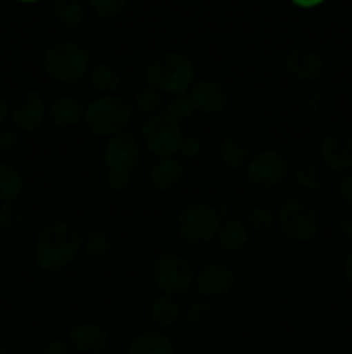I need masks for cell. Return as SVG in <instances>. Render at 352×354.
I'll return each instance as SVG.
<instances>
[{"label":"cell","mask_w":352,"mask_h":354,"mask_svg":"<svg viewBox=\"0 0 352 354\" xmlns=\"http://www.w3.org/2000/svg\"><path fill=\"white\" fill-rule=\"evenodd\" d=\"M81 251V235L71 223L55 221L41 230L35 242V263L45 272H59Z\"/></svg>","instance_id":"6da1fadb"},{"label":"cell","mask_w":352,"mask_h":354,"mask_svg":"<svg viewBox=\"0 0 352 354\" xmlns=\"http://www.w3.org/2000/svg\"><path fill=\"white\" fill-rule=\"evenodd\" d=\"M195 69L192 59L179 52H162L145 68V80L162 93H183L193 82Z\"/></svg>","instance_id":"7a4b0ae2"},{"label":"cell","mask_w":352,"mask_h":354,"mask_svg":"<svg viewBox=\"0 0 352 354\" xmlns=\"http://www.w3.org/2000/svg\"><path fill=\"white\" fill-rule=\"evenodd\" d=\"M133 109L126 99L119 95H104L93 100L85 109V123L97 137H114L123 133L130 124Z\"/></svg>","instance_id":"3957f363"},{"label":"cell","mask_w":352,"mask_h":354,"mask_svg":"<svg viewBox=\"0 0 352 354\" xmlns=\"http://www.w3.org/2000/svg\"><path fill=\"white\" fill-rule=\"evenodd\" d=\"M43 68L55 82L72 85L88 71V54L75 41H57L45 52Z\"/></svg>","instance_id":"277c9868"},{"label":"cell","mask_w":352,"mask_h":354,"mask_svg":"<svg viewBox=\"0 0 352 354\" xmlns=\"http://www.w3.org/2000/svg\"><path fill=\"white\" fill-rule=\"evenodd\" d=\"M221 227L216 207L206 203H193L183 207L176 220V230L182 241L190 245H202L213 241Z\"/></svg>","instance_id":"5b68a950"},{"label":"cell","mask_w":352,"mask_h":354,"mask_svg":"<svg viewBox=\"0 0 352 354\" xmlns=\"http://www.w3.org/2000/svg\"><path fill=\"white\" fill-rule=\"evenodd\" d=\"M276 221L283 235L293 242H311L320 230L316 209L304 199L285 201L276 213Z\"/></svg>","instance_id":"8992f818"},{"label":"cell","mask_w":352,"mask_h":354,"mask_svg":"<svg viewBox=\"0 0 352 354\" xmlns=\"http://www.w3.org/2000/svg\"><path fill=\"white\" fill-rule=\"evenodd\" d=\"M152 277L162 294L183 296L193 287L195 273L185 256L176 254V252H164L154 261Z\"/></svg>","instance_id":"52a82bcc"},{"label":"cell","mask_w":352,"mask_h":354,"mask_svg":"<svg viewBox=\"0 0 352 354\" xmlns=\"http://www.w3.org/2000/svg\"><path fill=\"white\" fill-rule=\"evenodd\" d=\"M141 138L145 147L154 156L171 158L179 149L183 135L178 121L169 116L166 111H159L145 120L141 127Z\"/></svg>","instance_id":"ba28073f"},{"label":"cell","mask_w":352,"mask_h":354,"mask_svg":"<svg viewBox=\"0 0 352 354\" xmlns=\"http://www.w3.org/2000/svg\"><path fill=\"white\" fill-rule=\"evenodd\" d=\"M247 180L257 189H276L289 175V161L278 151H262L245 168Z\"/></svg>","instance_id":"9c48e42d"},{"label":"cell","mask_w":352,"mask_h":354,"mask_svg":"<svg viewBox=\"0 0 352 354\" xmlns=\"http://www.w3.org/2000/svg\"><path fill=\"white\" fill-rule=\"evenodd\" d=\"M10 121L17 131L31 133L41 127L47 114L43 99L37 90H21L9 106Z\"/></svg>","instance_id":"30bf717a"},{"label":"cell","mask_w":352,"mask_h":354,"mask_svg":"<svg viewBox=\"0 0 352 354\" xmlns=\"http://www.w3.org/2000/svg\"><path fill=\"white\" fill-rule=\"evenodd\" d=\"M141 158L140 142L131 133H117L110 137L106 144L104 152V161H106L109 171L114 173H128L131 175L138 166Z\"/></svg>","instance_id":"8fae6325"},{"label":"cell","mask_w":352,"mask_h":354,"mask_svg":"<svg viewBox=\"0 0 352 354\" xmlns=\"http://www.w3.org/2000/svg\"><path fill=\"white\" fill-rule=\"evenodd\" d=\"M235 286V272L224 263H209L193 277L195 292L202 299H219Z\"/></svg>","instance_id":"7c38bea8"},{"label":"cell","mask_w":352,"mask_h":354,"mask_svg":"<svg viewBox=\"0 0 352 354\" xmlns=\"http://www.w3.org/2000/svg\"><path fill=\"white\" fill-rule=\"evenodd\" d=\"M320 154L324 168L335 173H349L352 169V135L347 131L324 135Z\"/></svg>","instance_id":"4fadbf2b"},{"label":"cell","mask_w":352,"mask_h":354,"mask_svg":"<svg viewBox=\"0 0 352 354\" xmlns=\"http://www.w3.org/2000/svg\"><path fill=\"white\" fill-rule=\"evenodd\" d=\"M193 109L204 114H217L226 107L228 93L221 82L213 78L199 80L193 83L190 92Z\"/></svg>","instance_id":"5bb4252c"},{"label":"cell","mask_w":352,"mask_h":354,"mask_svg":"<svg viewBox=\"0 0 352 354\" xmlns=\"http://www.w3.org/2000/svg\"><path fill=\"white\" fill-rule=\"evenodd\" d=\"M285 69L293 80L302 83H314L323 76L324 62L321 55L307 48H295L285 57Z\"/></svg>","instance_id":"9a60e30c"},{"label":"cell","mask_w":352,"mask_h":354,"mask_svg":"<svg viewBox=\"0 0 352 354\" xmlns=\"http://www.w3.org/2000/svg\"><path fill=\"white\" fill-rule=\"evenodd\" d=\"M68 341L81 354H104L110 344V334L102 325L81 324L69 330Z\"/></svg>","instance_id":"2e32d148"},{"label":"cell","mask_w":352,"mask_h":354,"mask_svg":"<svg viewBox=\"0 0 352 354\" xmlns=\"http://www.w3.org/2000/svg\"><path fill=\"white\" fill-rule=\"evenodd\" d=\"M185 169L178 159L162 158L150 171V185L155 192L169 194L182 183Z\"/></svg>","instance_id":"e0dca14e"},{"label":"cell","mask_w":352,"mask_h":354,"mask_svg":"<svg viewBox=\"0 0 352 354\" xmlns=\"http://www.w3.org/2000/svg\"><path fill=\"white\" fill-rule=\"evenodd\" d=\"M48 118L59 128H72L85 118V107L75 97H59L48 107Z\"/></svg>","instance_id":"ac0fdd59"},{"label":"cell","mask_w":352,"mask_h":354,"mask_svg":"<svg viewBox=\"0 0 352 354\" xmlns=\"http://www.w3.org/2000/svg\"><path fill=\"white\" fill-rule=\"evenodd\" d=\"M90 82H92V86L97 92L113 95L123 85V75L110 62H99V64L90 69Z\"/></svg>","instance_id":"d6986e66"},{"label":"cell","mask_w":352,"mask_h":354,"mask_svg":"<svg viewBox=\"0 0 352 354\" xmlns=\"http://www.w3.org/2000/svg\"><path fill=\"white\" fill-rule=\"evenodd\" d=\"M128 354H175V346L161 332H144L131 341Z\"/></svg>","instance_id":"ffe728a7"},{"label":"cell","mask_w":352,"mask_h":354,"mask_svg":"<svg viewBox=\"0 0 352 354\" xmlns=\"http://www.w3.org/2000/svg\"><path fill=\"white\" fill-rule=\"evenodd\" d=\"M217 241H219L221 249L228 254H235L245 249L248 242V232L245 225L238 220H226L221 223L219 232H217Z\"/></svg>","instance_id":"44dd1931"},{"label":"cell","mask_w":352,"mask_h":354,"mask_svg":"<svg viewBox=\"0 0 352 354\" xmlns=\"http://www.w3.org/2000/svg\"><path fill=\"white\" fill-rule=\"evenodd\" d=\"M221 161L226 168L231 169H242L247 168L248 165V145L245 144L244 138L235 137V135H230V137L224 138L221 142Z\"/></svg>","instance_id":"7402d4cb"},{"label":"cell","mask_w":352,"mask_h":354,"mask_svg":"<svg viewBox=\"0 0 352 354\" xmlns=\"http://www.w3.org/2000/svg\"><path fill=\"white\" fill-rule=\"evenodd\" d=\"M328 182L326 168L320 162H304L295 171V183L306 192H317Z\"/></svg>","instance_id":"603a6c76"},{"label":"cell","mask_w":352,"mask_h":354,"mask_svg":"<svg viewBox=\"0 0 352 354\" xmlns=\"http://www.w3.org/2000/svg\"><path fill=\"white\" fill-rule=\"evenodd\" d=\"M152 322L159 327H171L179 318V304L176 303L175 296L161 294L157 299H154L150 306Z\"/></svg>","instance_id":"cb8c5ba5"},{"label":"cell","mask_w":352,"mask_h":354,"mask_svg":"<svg viewBox=\"0 0 352 354\" xmlns=\"http://www.w3.org/2000/svg\"><path fill=\"white\" fill-rule=\"evenodd\" d=\"M23 190V176L14 166L0 161V203H14Z\"/></svg>","instance_id":"d4e9b609"},{"label":"cell","mask_w":352,"mask_h":354,"mask_svg":"<svg viewBox=\"0 0 352 354\" xmlns=\"http://www.w3.org/2000/svg\"><path fill=\"white\" fill-rule=\"evenodd\" d=\"M131 109L137 111L138 114H145V116H152V114L159 113L161 109V92L152 88L150 85L138 86L131 95Z\"/></svg>","instance_id":"484cf974"},{"label":"cell","mask_w":352,"mask_h":354,"mask_svg":"<svg viewBox=\"0 0 352 354\" xmlns=\"http://www.w3.org/2000/svg\"><path fill=\"white\" fill-rule=\"evenodd\" d=\"M54 16L68 30H75L83 21V7L78 0H54Z\"/></svg>","instance_id":"4316f807"},{"label":"cell","mask_w":352,"mask_h":354,"mask_svg":"<svg viewBox=\"0 0 352 354\" xmlns=\"http://www.w3.org/2000/svg\"><path fill=\"white\" fill-rule=\"evenodd\" d=\"M110 249V239L102 230H90L85 237H81V251L92 261L102 259Z\"/></svg>","instance_id":"83f0119b"},{"label":"cell","mask_w":352,"mask_h":354,"mask_svg":"<svg viewBox=\"0 0 352 354\" xmlns=\"http://www.w3.org/2000/svg\"><path fill=\"white\" fill-rule=\"evenodd\" d=\"M247 225L251 230L254 232H268L271 230L273 225L276 223V214L273 213L271 207L264 206V204H259L254 206L247 214Z\"/></svg>","instance_id":"f1b7e54d"},{"label":"cell","mask_w":352,"mask_h":354,"mask_svg":"<svg viewBox=\"0 0 352 354\" xmlns=\"http://www.w3.org/2000/svg\"><path fill=\"white\" fill-rule=\"evenodd\" d=\"M213 318V306L207 299H195L190 303L188 310H186V322L190 327L200 328L206 327Z\"/></svg>","instance_id":"f546056e"},{"label":"cell","mask_w":352,"mask_h":354,"mask_svg":"<svg viewBox=\"0 0 352 354\" xmlns=\"http://www.w3.org/2000/svg\"><path fill=\"white\" fill-rule=\"evenodd\" d=\"M23 221L24 213L16 203H3L0 206V230L12 234L23 227Z\"/></svg>","instance_id":"4dcf8cb0"},{"label":"cell","mask_w":352,"mask_h":354,"mask_svg":"<svg viewBox=\"0 0 352 354\" xmlns=\"http://www.w3.org/2000/svg\"><path fill=\"white\" fill-rule=\"evenodd\" d=\"M164 111L179 123V121H185L188 120V118H192L193 111L195 109H193V104H192V99H190V95H186V93L183 92V93H176V95H173L171 99L168 100V104H166Z\"/></svg>","instance_id":"1f68e13d"},{"label":"cell","mask_w":352,"mask_h":354,"mask_svg":"<svg viewBox=\"0 0 352 354\" xmlns=\"http://www.w3.org/2000/svg\"><path fill=\"white\" fill-rule=\"evenodd\" d=\"M93 12L102 19H114L121 16L128 6V0H90Z\"/></svg>","instance_id":"d6a6232c"},{"label":"cell","mask_w":352,"mask_h":354,"mask_svg":"<svg viewBox=\"0 0 352 354\" xmlns=\"http://www.w3.org/2000/svg\"><path fill=\"white\" fill-rule=\"evenodd\" d=\"M23 135L16 130L0 131V156L2 158H14L23 149Z\"/></svg>","instance_id":"836d02e7"},{"label":"cell","mask_w":352,"mask_h":354,"mask_svg":"<svg viewBox=\"0 0 352 354\" xmlns=\"http://www.w3.org/2000/svg\"><path fill=\"white\" fill-rule=\"evenodd\" d=\"M330 102V90L324 85H317L313 92L309 93V99H307V104L313 111H323L324 107Z\"/></svg>","instance_id":"e575fe53"},{"label":"cell","mask_w":352,"mask_h":354,"mask_svg":"<svg viewBox=\"0 0 352 354\" xmlns=\"http://www.w3.org/2000/svg\"><path fill=\"white\" fill-rule=\"evenodd\" d=\"M107 185H109V189L113 192H126L131 185V176L128 173L109 171V175H107Z\"/></svg>","instance_id":"d590c367"},{"label":"cell","mask_w":352,"mask_h":354,"mask_svg":"<svg viewBox=\"0 0 352 354\" xmlns=\"http://www.w3.org/2000/svg\"><path fill=\"white\" fill-rule=\"evenodd\" d=\"M71 351L72 348L71 344H69L68 339L55 337V339H50V341L43 346L41 354H71Z\"/></svg>","instance_id":"8d00e7d4"},{"label":"cell","mask_w":352,"mask_h":354,"mask_svg":"<svg viewBox=\"0 0 352 354\" xmlns=\"http://www.w3.org/2000/svg\"><path fill=\"white\" fill-rule=\"evenodd\" d=\"M179 152H182L185 158H195L197 154L200 152V140L193 135L190 137H183L182 142H179Z\"/></svg>","instance_id":"74e56055"},{"label":"cell","mask_w":352,"mask_h":354,"mask_svg":"<svg viewBox=\"0 0 352 354\" xmlns=\"http://www.w3.org/2000/svg\"><path fill=\"white\" fill-rule=\"evenodd\" d=\"M337 228L342 237L352 242V211H345V213H342L338 216Z\"/></svg>","instance_id":"f35d334b"},{"label":"cell","mask_w":352,"mask_h":354,"mask_svg":"<svg viewBox=\"0 0 352 354\" xmlns=\"http://www.w3.org/2000/svg\"><path fill=\"white\" fill-rule=\"evenodd\" d=\"M338 192H340L342 201L352 207V171H349L347 175L342 178L340 185H338Z\"/></svg>","instance_id":"ab89813d"},{"label":"cell","mask_w":352,"mask_h":354,"mask_svg":"<svg viewBox=\"0 0 352 354\" xmlns=\"http://www.w3.org/2000/svg\"><path fill=\"white\" fill-rule=\"evenodd\" d=\"M216 211H217V214H219V218H221V221H226V220H230L231 218V213H233V206H231L230 203H226V201H224V203H221L219 206L216 207Z\"/></svg>","instance_id":"60d3db41"},{"label":"cell","mask_w":352,"mask_h":354,"mask_svg":"<svg viewBox=\"0 0 352 354\" xmlns=\"http://www.w3.org/2000/svg\"><path fill=\"white\" fill-rule=\"evenodd\" d=\"M344 273H345V279H347L349 283H351V286H352V248H351V251H349L347 258H345Z\"/></svg>","instance_id":"b9f144b4"},{"label":"cell","mask_w":352,"mask_h":354,"mask_svg":"<svg viewBox=\"0 0 352 354\" xmlns=\"http://www.w3.org/2000/svg\"><path fill=\"white\" fill-rule=\"evenodd\" d=\"M9 113H10L9 104L6 102V99H3V97H0V127H2V124L7 121V118H9Z\"/></svg>","instance_id":"7bdbcfd3"},{"label":"cell","mask_w":352,"mask_h":354,"mask_svg":"<svg viewBox=\"0 0 352 354\" xmlns=\"http://www.w3.org/2000/svg\"><path fill=\"white\" fill-rule=\"evenodd\" d=\"M292 2L295 3V6L302 7V9H313V7L321 6L324 0H292Z\"/></svg>","instance_id":"ee69618b"},{"label":"cell","mask_w":352,"mask_h":354,"mask_svg":"<svg viewBox=\"0 0 352 354\" xmlns=\"http://www.w3.org/2000/svg\"><path fill=\"white\" fill-rule=\"evenodd\" d=\"M0 354H7L6 342H3V339H2V337H0Z\"/></svg>","instance_id":"f6af8a7d"},{"label":"cell","mask_w":352,"mask_h":354,"mask_svg":"<svg viewBox=\"0 0 352 354\" xmlns=\"http://www.w3.org/2000/svg\"><path fill=\"white\" fill-rule=\"evenodd\" d=\"M23 2H35V0H23Z\"/></svg>","instance_id":"bcb514c9"}]
</instances>
